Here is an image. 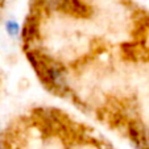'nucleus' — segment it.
<instances>
[{"label":"nucleus","mask_w":149,"mask_h":149,"mask_svg":"<svg viewBox=\"0 0 149 149\" xmlns=\"http://www.w3.org/2000/svg\"><path fill=\"white\" fill-rule=\"evenodd\" d=\"M3 32L11 42H16L23 40L24 37V26L15 17H7L3 23Z\"/></svg>","instance_id":"f257e3e1"},{"label":"nucleus","mask_w":149,"mask_h":149,"mask_svg":"<svg viewBox=\"0 0 149 149\" xmlns=\"http://www.w3.org/2000/svg\"><path fill=\"white\" fill-rule=\"evenodd\" d=\"M69 149H107L96 139L87 137V136H78L70 140Z\"/></svg>","instance_id":"f03ea898"},{"label":"nucleus","mask_w":149,"mask_h":149,"mask_svg":"<svg viewBox=\"0 0 149 149\" xmlns=\"http://www.w3.org/2000/svg\"><path fill=\"white\" fill-rule=\"evenodd\" d=\"M0 149H15V139L9 135L0 136Z\"/></svg>","instance_id":"7ed1b4c3"},{"label":"nucleus","mask_w":149,"mask_h":149,"mask_svg":"<svg viewBox=\"0 0 149 149\" xmlns=\"http://www.w3.org/2000/svg\"><path fill=\"white\" fill-rule=\"evenodd\" d=\"M148 50H149V46H148Z\"/></svg>","instance_id":"20e7f679"}]
</instances>
